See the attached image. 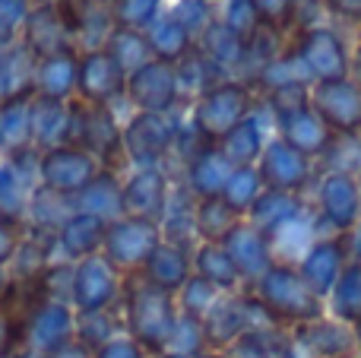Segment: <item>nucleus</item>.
Returning a JSON list of instances; mask_svg holds the SVG:
<instances>
[{
  "instance_id": "1",
  "label": "nucleus",
  "mask_w": 361,
  "mask_h": 358,
  "mask_svg": "<svg viewBox=\"0 0 361 358\" xmlns=\"http://www.w3.org/2000/svg\"><path fill=\"white\" fill-rule=\"evenodd\" d=\"M121 317H124V333L133 342H140L149 358H159L169 352L171 330H175V321H178L175 295L149 285L140 273L124 276Z\"/></svg>"
},
{
  "instance_id": "2",
  "label": "nucleus",
  "mask_w": 361,
  "mask_h": 358,
  "mask_svg": "<svg viewBox=\"0 0 361 358\" xmlns=\"http://www.w3.org/2000/svg\"><path fill=\"white\" fill-rule=\"evenodd\" d=\"M254 111V89L241 80H222L190 101V127L203 146H219V140Z\"/></svg>"
},
{
  "instance_id": "3",
  "label": "nucleus",
  "mask_w": 361,
  "mask_h": 358,
  "mask_svg": "<svg viewBox=\"0 0 361 358\" xmlns=\"http://www.w3.org/2000/svg\"><path fill=\"white\" fill-rule=\"evenodd\" d=\"M250 292L273 314V321L286 330L307 323V321H317V317L326 314V304L307 289L301 273L288 264H276L260 283L250 285Z\"/></svg>"
},
{
  "instance_id": "4",
  "label": "nucleus",
  "mask_w": 361,
  "mask_h": 358,
  "mask_svg": "<svg viewBox=\"0 0 361 358\" xmlns=\"http://www.w3.org/2000/svg\"><path fill=\"white\" fill-rule=\"evenodd\" d=\"M70 133L67 146L89 152L102 168H118L124 162V124L118 121L114 108L86 105L80 99H70Z\"/></svg>"
},
{
  "instance_id": "5",
  "label": "nucleus",
  "mask_w": 361,
  "mask_h": 358,
  "mask_svg": "<svg viewBox=\"0 0 361 358\" xmlns=\"http://www.w3.org/2000/svg\"><path fill=\"white\" fill-rule=\"evenodd\" d=\"M295 67H298L301 80L307 86L326 80H345L352 63V51L343 42L333 25H305V29L292 32V44H288Z\"/></svg>"
},
{
  "instance_id": "6",
  "label": "nucleus",
  "mask_w": 361,
  "mask_h": 358,
  "mask_svg": "<svg viewBox=\"0 0 361 358\" xmlns=\"http://www.w3.org/2000/svg\"><path fill=\"white\" fill-rule=\"evenodd\" d=\"M314 216L320 238L349 235L361 219V194L352 171H324L314 184Z\"/></svg>"
},
{
  "instance_id": "7",
  "label": "nucleus",
  "mask_w": 361,
  "mask_h": 358,
  "mask_svg": "<svg viewBox=\"0 0 361 358\" xmlns=\"http://www.w3.org/2000/svg\"><path fill=\"white\" fill-rule=\"evenodd\" d=\"M121 292H124V276H121L102 254L73 264V276H70V308L76 311V317L102 314V311L118 308Z\"/></svg>"
},
{
  "instance_id": "8",
  "label": "nucleus",
  "mask_w": 361,
  "mask_h": 358,
  "mask_svg": "<svg viewBox=\"0 0 361 358\" xmlns=\"http://www.w3.org/2000/svg\"><path fill=\"white\" fill-rule=\"evenodd\" d=\"M159 241H162V228H159L156 222L121 216V219L108 222L102 257H105L121 276H133V273L143 270L146 257L159 247Z\"/></svg>"
},
{
  "instance_id": "9",
  "label": "nucleus",
  "mask_w": 361,
  "mask_h": 358,
  "mask_svg": "<svg viewBox=\"0 0 361 358\" xmlns=\"http://www.w3.org/2000/svg\"><path fill=\"white\" fill-rule=\"evenodd\" d=\"M175 152V124L169 114L133 111L124 124V162L130 168H165Z\"/></svg>"
},
{
  "instance_id": "10",
  "label": "nucleus",
  "mask_w": 361,
  "mask_h": 358,
  "mask_svg": "<svg viewBox=\"0 0 361 358\" xmlns=\"http://www.w3.org/2000/svg\"><path fill=\"white\" fill-rule=\"evenodd\" d=\"M124 99L133 111L143 114H171L180 105V82H178V67L152 57L140 70L127 76Z\"/></svg>"
},
{
  "instance_id": "11",
  "label": "nucleus",
  "mask_w": 361,
  "mask_h": 358,
  "mask_svg": "<svg viewBox=\"0 0 361 358\" xmlns=\"http://www.w3.org/2000/svg\"><path fill=\"white\" fill-rule=\"evenodd\" d=\"M311 108L324 127L339 140H355L361 133V89L345 80H326L311 86Z\"/></svg>"
},
{
  "instance_id": "12",
  "label": "nucleus",
  "mask_w": 361,
  "mask_h": 358,
  "mask_svg": "<svg viewBox=\"0 0 361 358\" xmlns=\"http://www.w3.org/2000/svg\"><path fill=\"white\" fill-rule=\"evenodd\" d=\"M127 70L118 63V57L108 48L80 51L76 61V99L86 105H108L124 99Z\"/></svg>"
},
{
  "instance_id": "13",
  "label": "nucleus",
  "mask_w": 361,
  "mask_h": 358,
  "mask_svg": "<svg viewBox=\"0 0 361 358\" xmlns=\"http://www.w3.org/2000/svg\"><path fill=\"white\" fill-rule=\"evenodd\" d=\"M99 171L102 165L76 146H54L48 152H38V187L51 190L63 200H70L82 187H89V181Z\"/></svg>"
},
{
  "instance_id": "14",
  "label": "nucleus",
  "mask_w": 361,
  "mask_h": 358,
  "mask_svg": "<svg viewBox=\"0 0 361 358\" xmlns=\"http://www.w3.org/2000/svg\"><path fill=\"white\" fill-rule=\"evenodd\" d=\"M257 171H260V181L267 190H282V194H301L317 184V162L307 156H301L298 149L279 140L273 133L263 149L260 162H257Z\"/></svg>"
},
{
  "instance_id": "15",
  "label": "nucleus",
  "mask_w": 361,
  "mask_h": 358,
  "mask_svg": "<svg viewBox=\"0 0 361 358\" xmlns=\"http://www.w3.org/2000/svg\"><path fill=\"white\" fill-rule=\"evenodd\" d=\"M76 340V311L67 302L44 298L32 308L23 327V349L35 358H44Z\"/></svg>"
},
{
  "instance_id": "16",
  "label": "nucleus",
  "mask_w": 361,
  "mask_h": 358,
  "mask_svg": "<svg viewBox=\"0 0 361 358\" xmlns=\"http://www.w3.org/2000/svg\"><path fill=\"white\" fill-rule=\"evenodd\" d=\"M171 203V178L165 168H130L121 184V209L130 219L162 222Z\"/></svg>"
},
{
  "instance_id": "17",
  "label": "nucleus",
  "mask_w": 361,
  "mask_h": 358,
  "mask_svg": "<svg viewBox=\"0 0 361 358\" xmlns=\"http://www.w3.org/2000/svg\"><path fill=\"white\" fill-rule=\"evenodd\" d=\"M352 260V251H349V235H339V238H320L307 247V254L298 260L295 270L301 273V279L307 283V289L326 304L330 298L333 285L339 283L343 276L345 264Z\"/></svg>"
},
{
  "instance_id": "18",
  "label": "nucleus",
  "mask_w": 361,
  "mask_h": 358,
  "mask_svg": "<svg viewBox=\"0 0 361 358\" xmlns=\"http://www.w3.org/2000/svg\"><path fill=\"white\" fill-rule=\"evenodd\" d=\"M292 342L298 358H358L355 330L330 314L292 327Z\"/></svg>"
},
{
  "instance_id": "19",
  "label": "nucleus",
  "mask_w": 361,
  "mask_h": 358,
  "mask_svg": "<svg viewBox=\"0 0 361 358\" xmlns=\"http://www.w3.org/2000/svg\"><path fill=\"white\" fill-rule=\"evenodd\" d=\"M19 44L35 61H44V57L54 54H80L76 38L70 35L57 6H32L23 23V32H19Z\"/></svg>"
},
{
  "instance_id": "20",
  "label": "nucleus",
  "mask_w": 361,
  "mask_h": 358,
  "mask_svg": "<svg viewBox=\"0 0 361 358\" xmlns=\"http://www.w3.org/2000/svg\"><path fill=\"white\" fill-rule=\"evenodd\" d=\"M61 16L67 23L70 35L76 38V48H105L111 32L118 29L114 23V0H61Z\"/></svg>"
},
{
  "instance_id": "21",
  "label": "nucleus",
  "mask_w": 361,
  "mask_h": 358,
  "mask_svg": "<svg viewBox=\"0 0 361 358\" xmlns=\"http://www.w3.org/2000/svg\"><path fill=\"white\" fill-rule=\"evenodd\" d=\"M222 247L228 251V257H231V264H235L238 276H241L244 289L257 285L276 266V257H273V251H269L267 235L257 232L247 219H241L235 228H231L228 238L222 241Z\"/></svg>"
},
{
  "instance_id": "22",
  "label": "nucleus",
  "mask_w": 361,
  "mask_h": 358,
  "mask_svg": "<svg viewBox=\"0 0 361 358\" xmlns=\"http://www.w3.org/2000/svg\"><path fill=\"white\" fill-rule=\"evenodd\" d=\"M105 232H108V222L99 219V216L70 213L54 235L57 257H61L63 264H80V260L95 257V254H102V247H105Z\"/></svg>"
},
{
  "instance_id": "23",
  "label": "nucleus",
  "mask_w": 361,
  "mask_h": 358,
  "mask_svg": "<svg viewBox=\"0 0 361 358\" xmlns=\"http://www.w3.org/2000/svg\"><path fill=\"white\" fill-rule=\"evenodd\" d=\"M273 124H276V137L286 140L292 149H298L301 156L314 159V162H317V159H324L326 152H330V146L336 143V137L326 130L324 121L314 114L311 105L298 108V111L286 114V118L273 121Z\"/></svg>"
},
{
  "instance_id": "24",
  "label": "nucleus",
  "mask_w": 361,
  "mask_h": 358,
  "mask_svg": "<svg viewBox=\"0 0 361 358\" xmlns=\"http://www.w3.org/2000/svg\"><path fill=\"white\" fill-rule=\"evenodd\" d=\"M250 330L247 308H244V295H219L212 311L203 317V333H206V349L209 352H228L238 340Z\"/></svg>"
},
{
  "instance_id": "25",
  "label": "nucleus",
  "mask_w": 361,
  "mask_h": 358,
  "mask_svg": "<svg viewBox=\"0 0 361 358\" xmlns=\"http://www.w3.org/2000/svg\"><path fill=\"white\" fill-rule=\"evenodd\" d=\"M231 171L235 168L219 152V146H200L184 165V187L190 190L193 200H216L222 197Z\"/></svg>"
},
{
  "instance_id": "26",
  "label": "nucleus",
  "mask_w": 361,
  "mask_h": 358,
  "mask_svg": "<svg viewBox=\"0 0 361 358\" xmlns=\"http://www.w3.org/2000/svg\"><path fill=\"white\" fill-rule=\"evenodd\" d=\"M32 99H35V86L0 101V159L35 149L32 146Z\"/></svg>"
},
{
  "instance_id": "27",
  "label": "nucleus",
  "mask_w": 361,
  "mask_h": 358,
  "mask_svg": "<svg viewBox=\"0 0 361 358\" xmlns=\"http://www.w3.org/2000/svg\"><path fill=\"white\" fill-rule=\"evenodd\" d=\"M140 276L149 285H156V289L169 292V295H178L187 279L193 276V254L178 245H169V241H159V247L146 257Z\"/></svg>"
},
{
  "instance_id": "28",
  "label": "nucleus",
  "mask_w": 361,
  "mask_h": 358,
  "mask_svg": "<svg viewBox=\"0 0 361 358\" xmlns=\"http://www.w3.org/2000/svg\"><path fill=\"white\" fill-rule=\"evenodd\" d=\"M121 184H124V178H118V171L102 168L99 175L89 181V187H82L80 194L67 200L70 213H89L105 222L121 219V216H124V209H121Z\"/></svg>"
},
{
  "instance_id": "29",
  "label": "nucleus",
  "mask_w": 361,
  "mask_h": 358,
  "mask_svg": "<svg viewBox=\"0 0 361 358\" xmlns=\"http://www.w3.org/2000/svg\"><path fill=\"white\" fill-rule=\"evenodd\" d=\"M267 143H269V137H267V127H263L260 114L250 111L241 124L231 127V130L219 140V152L228 159L231 168H247V165L260 162Z\"/></svg>"
},
{
  "instance_id": "30",
  "label": "nucleus",
  "mask_w": 361,
  "mask_h": 358,
  "mask_svg": "<svg viewBox=\"0 0 361 358\" xmlns=\"http://www.w3.org/2000/svg\"><path fill=\"white\" fill-rule=\"evenodd\" d=\"M269 241V251H273L276 264H288V266H298V260L307 254V247L314 241H320L317 235V216L314 209L307 206L301 216H295L292 222H286L282 228H276L273 235H267Z\"/></svg>"
},
{
  "instance_id": "31",
  "label": "nucleus",
  "mask_w": 361,
  "mask_h": 358,
  "mask_svg": "<svg viewBox=\"0 0 361 358\" xmlns=\"http://www.w3.org/2000/svg\"><path fill=\"white\" fill-rule=\"evenodd\" d=\"M67 133H70L67 101L35 95L32 99V146L38 152H48L54 146H67Z\"/></svg>"
},
{
  "instance_id": "32",
  "label": "nucleus",
  "mask_w": 361,
  "mask_h": 358,
  "mask_svg": "<svg viewBox=\"0 0 361 358\" xmlns=\"http://www.w3.org/2000/svg\"><path fill=\"white\" fill-rule=\"evenodd\" d=\"M76 61H80V54H54L38 61L35 76H32L35 95L57 101L76 99Z\"/></svg>"
},
{
  "instance_id": "33",
  "label": "nucleus",
  "mask_w": 361,
  "mask_h": 358,
  "mask_svg": "<svg viewBox=\"0 0 361 358\" xmlns=\"http://www.w3.org/2000/svg\"><path fill=\"white\" fill-rule=\"evenodd\" d=\"M307 209L301 194H282V190H263L257 197V203L250 206V213L244 219L263 235H273L276 228H282L286 222H292L295 216H301Z\"/></svg>"
},
{
  "instance_id": "34",
  "label": "nucleus",
  "mask_w": 361,
  "mask_h": 358,
  "mask_svg": "<svg viewBox=\"0 0 361 358\" xmlns=\"http://www.w3.org/2000/svg\"><path fill=\"white\" fill-rule=\"evenodd\" d=\"M193 273L203 276L212 289H219L222 295H235L244 289L241 276H238L235 264H231L228 251L222 245H209V241H200L193 247Z\"/></svg>"
},
{
  "instance_id": "35",
  "label": "nucleus",
  "mask_w": 361,
  "mask_h": 358,
  "mask_svg": "<svg viewBox=\"0 0 361 358\" xmlns=\"http://www.w3.org/2000/svg\"><path fill=\"white\" fill-rule=\"evenodd\" d=\"M146 42H149V51L156 61L175 63V67L197 48V35H193L190 29H184L175 16H169V13L159 16L156 23L146 29Z\"/></svg>"
},
{
  "instance_id": "36",
  "label": "nucleus",
  "mask_w": 361,
  "mask_h": 358,
  "mask_svg": "<svg viewBox=\"0 0 361 358\" xmlns=\"http://www.w3.org/2000/svg\"><path fill=\"white\" fill-rule=\"evenodd\" d=\"M228 358H298V352H295L292 342V330L269 327V330H247L228 349Z\"/></svg>"
},
{
  "instance_id": "37",
  "label": "nucleus",
  "mask_w": 361,
  "mask_h": 358,
  "mask_svg": "<svg viewBox=\"0 0 361 358\" xmlns=\"http://www.w3.org/2000/svg\"><path fill=\"white\" fill-rule=\"evenodd\" d=\"M197 51L212 63V67H219L222 73H231V70H238V63H241L244 42L238 35H231L219 19H212V23L197 35Z\"/></svg>"
},
{
  "instance_id": "38",
  "label": "nucleus",
  "mask_w": 361,
  "mask_h": 358,
  "mask_svg": "<svg viewBox=\"0 0 361 358\" xmlns=\"http://www.w3.org/2000/svg\"><path fill=\"white\" fill-rule=\"evenodd\" d=\"M326 314L336 321L355 327L361 321V260H349L339 276V283L333 285L330 298H326Z\"/></svg>"
},
{
  "instance_id": "39",
  "label": "nucleus",
  "mask_w": 361,
  "mask_h": 358,
  "mask_svg": "<svg viewBox=\"0 0 361 358\" xmlns=\"http://www.w3.org/2000/svg\"><path fill=\"white\" fill-rule=\"evenodd\" d=\"M29 184L13 171L10 162L0 159V222L25 232V213H29V197H32Z\"/></svg>"
},
{
  "instance_id": "40",
  "label": "nucleus",
  "mask_w": 361,
  "mask_h": 358,
  "mask_svg": "<svg viewBox=\"0 0 361 358\" xmlns=\"http://www.w3.org/2000/svg\"><path fill=\"white\" fill-rule=\"evenodd\" d=\"M193 222H197V238L209 241V245H222L228 238V232L241 222V216H235L228 206H225L222 197L216 200H197V213H193Z\"/></svg>"
},
{
  "instance_id": "41",
  "label": "nucleus",
  "mask_w": 361,
  "mask_h": 358,
  "mask_svg": "<svg viewBox=\"0 0 361 358\" xmlns=\"http://www.w3.org/2000/svg\"><path fill=\"white\" fill-rule=\"evenodd\" d=\"M263 190H267V187H263V181H260L257 165H247V168H235V171H231L228 184H225V190H222V200H225V206H228L231 213L244 219Z\"/></svg>"
},
{
  "instance_id": "42",
  "label": "nucleus",
  "mask_w": 361,
  "mask_h": 358,
  "mask_svg": "<svg viewBox=\"0 0 361 358\" xmlns=\"http://www.w3.org/2000/svg\"><path fill=\"white\" fill-rule=\"evenodd\" d=\"M105 48L118 57V63L127 70V76L133 70H140L143 63L152 61V51H149V42H146V32H137V29H114L111 38L105 42Z\"/></svg>"
},
{
  "instance_id": "43",
  "label": "nucleus",
  "mask_w": 361,
  "mask_h": 358,
  "mask_svg": "<svg viewBox=\"0 0 361 358\" xmlns=\"http://www.w3.org/2000/svg\"><path fill=\"white\" fill-rule=\"evenodd\" d=\"M124 333V317H121V304L111 311H102V314H86L76 317V340L86 349H99L102 342L114 340V336Z\"/></svg>"
},
{
  "instance_id": "44",
  "label": "nucleus",
  "mask_w": 361,
  "mask_h": 358,
  "mask_svg": "<svg viewBox=\"0 0 361 358\" xmlns=\"http://www.w3.org/2000/svg\"><path fill=\"white\" fill-rule=\"evenodd\" d=\"M216 19L231 32V35L241 38V42H247V38L263 25V16H260L254 0H225V4L216 10Z\"/></svg>"
},
{
  "instance_id": "45",
  "label": "nucleus",
  "mask_w": 361,
  "mask_h": 358,
  "mask_svg": "<svg viewBox=\"0 0 361 358\" xmlns=\"http://www.w3.org/2000/svg\"><path fill=\"white\" fill-rule=\"evenodd\" d=\"M219 295H222V292L212 289L203 276H197V273H193V276L184 283V289L175 295L178 314H187V317H193V321H203V317L212 311V304L219 302Z\"/></svg>"
},
{
  "instance_id": "46",
  "label": "nucleus",
  "mask_w": 361,
  "mask_h": 358,
  "mask_svg": "<svg viewBox=\"0 0 361 358\" xmlns=\"http://www.w3.org/2000/svg\"><path fill=\"white\" fill-rule=\"evenodd\" d=\"M165 0H114V23L121 29L146 32L159 16H162Z\"/></svg>"
},
{
  "instance_id": "47",
  "label": "nucleus",
  "mask_w": 361,
  "mask_h": 358,
  "mask_svg": "<svg viewBox=\"0 0 361 358\" xmlns=\"http://www.w3.org/2000/svg\"><path fill=\"white\" fill-rule=\"evenodd\" d=\"M169 352H178V355H203L209 352L206 349V333H203V321H193L187 314H178L175 321V330H171V342H169Z\"/></svg>"
},
{
  "instance_id": "48",
  "label": "nucleus",
  "mask_w": 361,
  "mask_h": 358,
  "mask_svg": "<svg viewBox=\"0 0 361 358\" xmlns=\"http://www.w3.org/2000/svg\"><path fill=\"white\" fill-rule=\"evenodd\" d=\"M29 10V0H0V51L19 44V32H23Z\"/></svg>"
},
{
  "instance_id": "49",
  "label": "nucleus",
  "mask_w": 361,
  "mask_h": 358,
  "mask_svg": "<svg viewBox=\"0 0 361 358\" xmlns=\"http://www.w3.org/2000/svg\"><path fill=\"white\" fill-rule=\"evenodd\" d=\"M169 16H175L184 29H190L193 35H200V32L216 19V10H212V0H178L175 10H171Z\"/></svg>"
},
{
  "instance_id": "50",
  "label": "nucleus",
  "mask_w": 361,
  "mask_h": 358,
  "mask_svg": "<svg viewBox=\"0 0 361 358\" xmlns=\"http://www.w3.org/2000/svg\"><path fill=\"white\" fill-rule=\"evenodd\" d=\"M257 10H260L263 23L276 25L279 32H295L292 25V0H254Z\"/></svg>"
},
{
  "instance_id": "51",
  "label": "nucleus",
  "mask_w": 361,
  "mask_h": 358,
  "mask_svg": "<svg viewBox=\"0 0 361 358\" xmlns=\"http://www.w3.org/2000/svg\"><path fill=\"white\" fill-rule=\"evenodd\" d=\"M92 358H149V355H146V349L140 346V342H133L127 333H121V336H114V340L102 342L92 352Z\"/></svg>"
},
{
  "instance_id": "52",
  "label": "nucleus",
  "mask_w": 361,
  "mask_h": 358,
  "mask_svg": "<svg viewBox=\"0 0 361 358\" xmlns=\"http://www.w3.org/2000/svg\"><path fill=\"white\" fill-rule=\"evenodd\" d=\"M317 13H326V0H292L295 32L305 29V25H317Z\"/></svg>"
},
{
  "instance_id": "53",
  "label": "nucleus",
  "mask_w": 361,
  "mask_h": 358,
  "mask_svg": "<svg viewBox=\"0 0 361 358\" xmlns=\"http://www.w3.org/2000/svg\"><path fill=\"white\" fill-rule=\"evenodd\" d=\"M326 13L333 19H343V23L361 29V0H326Z\"/></svg>"
},
{
  "instance_id": "54",
  "label": "nucleus",
  "mask_w": 361,
  "mask_h": 358,
  "mask_svg": "<svg viewBox=\"0 0 361 358\" xmlns=\"http://www.w3.org/2000/svg\"><path fill=\"white\" fill-rule=\"evenodd\" d=\"M23 235L25 232H19V228L0 222V266L10 264V257H13V251H16V245H19V238H23Z\"/></svg>"
},
{
  "instance_id": "55",
  "label": "nucleus",
  "mask_w": 361,
  "mask_h": 358,
  "mask_svg": "<svg viewBox=\"0 0 361 358\" xmlns=\"http://www.w3.org/2000/svg\"><path fill=\"white\" fill-rule=\"evenodd\" d=\"M44 358H92V349H86L80 340H73V342H67L63 349H57V352H51Z\"/></svg>"
},
{
  "instance_id": "56",
  "label": "nucleus",
  "mask_w": 361,
  "mask_h": 358,
  "mask_svg": "<svg viewBox=\"0 0 361 358\" xmlns=\"http://www.w3.org/2000/svg\"><path fill=\"white\" fill-rule=\"evenodd\" d=\"M349 80L355 82V86L361 89V38H358V44L352 48V63H349Z\"/></svg>"
},
{
  "instance_id": "57",
  "label": "nucleus",
  "mask_w": 361,
  "mask_h": 358,
  "mask_svg": "<svg viewBox=\"0 0 361 358\" xmlns=\"http://www.w3.org/2000/svg\"><path fill=\"white\" fill-rule=\"evenodd\" d=\"M349 251H352V260H361V219H358V226L349 232Z\"/></svg>"
},
{
  "instance_id": "58",
  "label": "nucleus",
  "mask_w": 361,
  "mask_h": 358,
  "mask_svg": "<svg viewBox=\"0 0 361 358\" xmlns=\"http://www.w3.org/2000/svg\"><path fill=\"white\" fill-rule=\"evenodd\" d=\"M6 285H10V276H6V266H0V295L6 292Z\"/></svg>"
},
{
  "instance_id": "59",
  "label": "nucleus",
  "mask_w": 361,
  "mask_h": 358,
  "mask_svg": "<svg viewBox=\"0 0 361 358\" xmlns=\"http://www.w3.org/2000/svg\"><path fill=\"white\" fill-rule=\"evenodd\" d=\"M352 330H355V352H358V358H361V321H358Z\"/></svg>"
},
{
  "instance_id": "60",
  "label": "nucleus",
  "mask_w": 361,
  "mask_h": 358,
  "mask_svg": "<svg viewBox=\"0 0 361 358\" xmlns=\"http://www.w3.org/2000/svg\"><path fill=\"white\" fill-rule=\"evenodd\" d=\"M32 6H61V0H29Z\"/></svg>"
},
{
  "instance_id": "61",
  "label": "nucleus",
  "mask_w": 361,
  "mask_h": 358,
  "mask_svg": "<svg viewBox=\"0 0 361 358\" xmlns=\"http://www.w3.org/2000/svg\"><path fill=\"white\" fill-rule=\"evenodd\" d=\"M197 358H228V352H203V355H197Z\"/></svg>"
},
{
  "instance_id": "62",
  "label": "nucleus",
  "mask_w": 361,
  "mask_h": 358,
  "mask_svg": "<svg viewBox=\"0 0 361 358\" xmlns=\"http://www.w3.org/2000/svg\"><path fill=\"white\" fill-rule=\"evenodd\" d=\"M355 181H358V194H361V165H358V171H355Z\"/></svg>"
},
{
  "instance_id": "63",
  "label": "nucleus",
  "mask_w": 361,
  "mask_h": 358,
  "mask_svg": "<svg viewBox=\"0 0 361 358\" xmlns=\"http://www.w3.org/2000/svg\"><path fill=\"white\" fill-rule=\"evenodd\" d=\"M355 146H358V152H361V133H358V137H355Z\"/></svg>"
}]
</instances>
